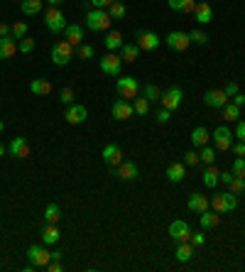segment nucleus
Wrapping results in <instances>:
<instances>
[{"mask_svg": "<svg viewBox=\"0 0 245 272\" xmlns=\"http://www.w3.org/2000/svg\"><path fill=\"white\" fill-rule=\"evenodd\" d=\"M221 110H223V118H226V120H240V108H238L235 103H226Z\"/></svg>", "mask_w": 245, "mask_h": 272, "instance_id": "36", "label": "nucleus"}, {"mask_svg": "<svg viewBox=\"0 0 245 272\" xmlns=\"http://www.w3.org/2000/svg\"><path fill=\"white\" fill-rule=\"evenodd\" d=\"M233 177H235L233 172H221V182H223V184H231Z\"/></svg>", "mask_w": 245, "mask_h": 272, "instance_id": "57", "label": "nucleus"}, {"mask_svg": "<svg viewBox=\"0 0 245 272\" xmlns=\"http://www.w3.org/2000/svg\"><path fill=\"white\" fill-rule=\"evenodd\" d=\"M133 108H135L137 115H147V113H150V101H147L145 96H142V98L137 96V98H135V103H133Z\"/></svg>", "mask_w": 245, "mask_h": 272, "instance_id": "38", "label": "nucleus"}, {"mask_svg": "<svg viewBox=\"0 0 245 272\" xmlns=\"http://www.w3.org/2000/svg\"><path fill=\"white\" fill-rule=\"evenodd\" d=\"M135 44L142 49V52H155L160 44H162V37L157 35V32H152V29H140L135 35Z\"/></svg>", "mask_w": 245, "mask_h": 272, "instance_id": "6", "label": "nucleus"}, {"mask_svg": "<svg viewBox=\"0 0 245 272\" xmlns=\"http://www.w3.org/2000/svg\"><path fill=\"white\" fill-rule=\"evenodd\" d=\"M204 103L211 106V108H223V106L228 103V96H226L223 88H211V91L204 94Z\"/></svg>", "mask_w": 245, "mask_h": 272, "instance_id": "16", "label": "nucleus"}, {"mask_svg": "<svg viewBox=\"0 0 245 272\" xmlns=\"http://www.w3.org/2000/svg\"><path fill=\"white\" fill-rule=\"evenodd\" d=\"M181 162L187 164V167H196V164L201 162V157H199V152L196 150H189V152H184V155H181Z\"/></svg>", "mask_w": 245, "mask_h": 272, "instance_id": "41", "label": "nucleus"}, {"mask_svg": "<svg viewBox=\"0 0 245 272\" xmlns=\"http://www.w3.org/2000/svg\"><path fill=\"white\" fill-rule=\"evenodd\" d=\"M108 15L113 17V20H122V17L128 15V8H125L122 3H113V5L108 8Z\"/></svg>", "mask_w": 245, "mask_h": 272, "instance_id": "39", "label": "nucleus"}, {"mask_svg": "<svg viewBox=\"0 0 245 272\" xmlns=\"http://www.w3.org/2000/svg\"><path fill=\"white\" fill-rule=\"evenodd\" d=\"M235 137L245 142V120H238V128H235Z\"/></svg>", "mask_w": 245, "mask_h": 272, "instance_id": "52", "label": "nucleus"}, {"mask_svg": "<svg viewBox=\"0 0 245 272\" xmlns=\"http://www.w3.org/2000/svg\"><path fill=\"white\" fill-rule=\"evenodd\" d=\"M5 152H8V150H5V145L0 142V157H5Z\"/></svg>", "mask_w": 245, "mask_h": 272, "instance_id": "60", "label": "nucleus"}, {"mask_svg": "<svg viewBox=\"0 0 245 272\" xmlns=\"http://www.w3.org/2000/svg\"><path fill=\"white\" fill-rule=\"evenodd\" d=\"M189 243L194 245V248H204V245H206V235H204V231H201V228H199V231H191Z\"/></svg>", "mask_w": 245, "mask_h": 272, "instance_id": "42", "label": "nucleus"}, {"mask_svg": "<svg viewBox=\"0 0 245 272\" xmlns=\"http://www.w3.org/2000/svg\"><path fill=\"white\" fill-rule=\"evenodd\" d=\"M194 17L199 25H208L213 20V8L208 3H196V10H194Z\"/></svg>", "mask_w": 245, "mask_h": 272, "instance_id": "21", "label": "nucleus"}, {"mask_svg": "<svg viewBox=\"0 0 245 272\" xmlns=\"http://www.w3.org/2000/svg\"><path fill=\"white\" fill-rule=\"evenodd\" d=\"M64 40H67L71 47H79V44H83V29L79 27V25H67Z\"/></svg>", "mask_w": 245, "mask_h": 272, "instance_id": "26", "label": "nucleus"}, {"mask_svg": "<svg viewBox=\"0 0 245 272\" xmlns=\"http://www.w3.org/2000/svg\"><path fill=\"white\" fill-rule=\"evenodd\" d=\"M115 177L122 179V182H133V179L140 177V167L135 162H125L122 160L118 167H115Z\"/></svg>", "mask_w": 245, "mask_h": 272, "instance_id": "13", "label": "nucleus"}, {"mask_svg": "<svg viewBox=\"0 0 245 272\" xmlns=\"http://www.w3.org/2000/svg\"><path fill=\"white\" fill-rule=\"evenodd\" d=\"M88 118V108L86 106H81V103H71L67 110V123H71V125H79V123H83Z\"/></svg>", "mask_w": 245, "mask_h": 272, "instance_id": "18", "label": "nucleus"}, {"mask_svg": "<svg viewBox=\"0 0 245 272\" xmlns=\"http://www.w3.org/2000/svg\"><path fill=\"white\" fill-rule=\"evenodd\" d=\"M91 5H94L96 10H106V8H110L113 5V0H88Z\"/></svg>", "mask_w": 245, "mask_h": 272, "instance_id": "50", "label": "nucleus"}, {"mask_svg": "<svg viewBox=\"0 0 245 272\" xmlns=\"http://www.w3.org/2000/svg\"><path fill=\"white\" fill-rule=\"evenodd\" d=\"M181 101H184V91L179 88V86H172V88H167L162 94V108L167 110H177L179 106H181Z\"/></svg>", "mask_w": 245, "mask_h": 272, "instance_id": "11", "label": "nucleus"}, {"mask_svg": "<svg viewBox=\"0 0 245 272\" xmlns=\"http://www.w3.org/2000/svg\"><path fill=\"white\" fill-rule=\"evenodd\" d=\"M211 137H213V145H216V150H221V152L231 150V145H233L231 128H226V125H218L216 130L211 133Z\"/></svg>", "mask_w": 245, "mask_h": 272, "instance_id": "10", "label": "nucleus"}, {"mask_svg": "<svg viewBox=\"0 0 245 272\" xmlns=\"http://www.w3.org/2000/svg\"><path fill=\"white\" fill-rule=\"evenodd\" d=\"M17 54V40L15 37H0V59H13Z\"/></svg>", "mask_w": 245, "mask_h": 272, "instance_id": "23", "label": "nucleus"}, {"mask_svg": "<svg viewBox=\"0 0 245 272\" xmlns=\"http://www.w3.org/2000/svg\"><path fill=\"white\" fill-rule=\"evenodd\" d=\"M231 150L235 152V157H245V142H240V140H238V142H233Z\"/></svg>", "mask_w": 245, "mask_h": 272, "instance_id": "51", "label": "nucleus"}, {"mask_svg": "<svg viewBox=\"0 0 245 272\" xmlns=\"http://www.w3.org/2000/svg\"><path fill=\"white\" fill-rule=\"evenodd\" d=\"M0 37H13V27L3 22V25H0Z\"/></svg>", "mask_w": 245, "mask_h": 272, "instance_id": "56", "label": "nucleus"}, {"mask_svg": "<svg viewBox=\"0 0 245 272\" xmlns=\"http://www.w3.org/2000/svg\"><path fill=\"white\" fill-rule=\"evenodd\" d=\"M98 67H101L103 74H108V76H113V79H118V76H120V71H122V59H120V54L108 52V54L98 62Z\"/></svg>", "mask_w": 245, "mask_h": 272, "instance_id": "7", "label": "nucleus"}, {"mask_svg": "<svg viewBox=\"0 0 245 272\" xmlns=\"http://www.w3.org/2000/svg\"><path fill=\"white\" fill-rule=\"evenodd\" d=\"M8 155H10V157H17V160L29 157L27 140H25V137H13V140H10V145H8Z\"/></svg>", "mask_w": 245, "mask_h": 272, "instance_id": "14", "label": "nucleus"}, {"mask_svg": "<svg viewBox=\"0 0 245 272\" xmlns=\"http://www.w3.org/2000/svg\"><path fill=\"white\" fill-rule=\"evenodd\" d=\"M110 22H113V17L108 15V10H96L94 8L86 13V27L91 32H108Z\"/></svg>", "mask_w": 245, "mask_h": 272, "instance_id": "1", "label": "nucleus"}, {"mask_svg": "<svg viewBox=\"0 0 245 272\" xmlns=\"http://www.w3.org/2000/svg\"><path fill=\"white\" fill-rule=\"evenodd\" d=\"M235 177H243L245 179V157H235V162H233V169H231Z\"/></svg>", "mask_w": 245, "mask_h": 272, "instance_id": "45", "label": "nucleus"}, {"mask_svg": "<svg viewBox=\"0 0 245 272\" xmlns=\"http://www.w3.org/2000/svg\"><path fill=\"white\" fill-rule=\"evenodd\" d=\"M187 177V164L184 162H172L167 167V179L172 182V184H179V182H184Z\"/></svg>", "mask_w": 245, "mask_h": 272, "instance_id": "20", "label": "nucleus"}, {"mask_svg": "<svg viewBox=\"0 0 245 272\" xmlns=\"http://www.w3.org/2000/svg\"><path fill=\"white\" fill-rule=\"evenodd\" d=\"M142 96H145L150 103H160V101H162V91H160L155 83H147V86L142 88Z\"/></svg>", "mask_w": 245, "mask_h": 272, "instance_id": "34", "label": "nucleus"}, {"mask_svg": "<svg viewBox=\"0 0 245 272\" xmlns=\"http://www.w3.org/2000/svg\"><path fill=\"white\" fill-rule=\"evenodd\" d=\"M208 140H211V135H208V130H206L204 125H199V128L191 130V145H194L196 150H201Z\"/></svg>", "mask_w": 245, "mask_h": 272, "instance_id": "27", "label": "nucleus"}, {"mask_svg": "<svg viewBox=\"0 0 245 272\" xmlns=\"http://www.w3.org/2000/svg\"><path fill=\"white\" fill-rule=\"evenodd\" d=\"M137 56H140V47H137V44H125V42H122V47H120V59L122 62L133 64V62H137Z\"/></svg>", "mask_w": 245, "mask_h": 272, "instance_id": "31", "label": "nucleus"}, {"mask_svg": "<svg viewBox=\"0 0 245 272\" xmlns=\"http://www.w3.org/2000/svg\"><path fill=\"white\" fill-rule=\"evenodd\" d=\"M223 91H226V96H228V98H233V96L238 94V86H235L233 81H228L226 86H223Z\"/></svg>", "mask_w": 245, "mask_h": 272, "instance_id": "53", "label": "nucleus"}, {"mask_svg": "<svg viewBox=\"0 0 245 272\" xmlns=\"http://www.w3.org/2000/svg\"><path fill=\"white\" fill-rule=\"evenodd\" d=\"M29 91L35 96H49L52 94V83L47 81V79H32L29 81Z\"/></svg>", "mask_w": 245, "mask_h": 272, "instance_id": "28", "label": "nucleus"}, {"mask_svg": "<svg viewBox=\"0 0 245 272\" xmlns=\"http://www.w3.org/2000/svg\"><path fill=\"white\" fill-rule=\"evenodd\" d=\"M177 260L179 262H191V258H194V245L189 243V240H181V243L177 245Z\"/></svg>", "mask_w": 245, "mask_h": 272, "instance_id": "30", "label": "nucleus"}, {"mask_svg": "<svg viewBox=\"0 0 245 272\" xmlns=\"http://www.w3.org/2000/svg\"><path fill=\"white\" fill-rule=\"evenodd\" d=\"M199 221H201V228H216L221 223V214L218 211H204V214H199Z\"/></svg>", "mask_w": 245, "mask_h": 272, "instance_id": "32", "label": "nucleus"}, {"mask_svg": "<svg viewBox=\"0 0 245 272\" xmlns=\"http://www.w3.org/2000/svg\"><path fill=\"white\" fill-rule=\"evenodd\" d=\"M110 113H113V118H115V120H130V118L135 115V108H133V103H130V101L118 98V101L113 103Z\"/></svg>", "mask_w": 245, "mask_h": 272, "instance_id": "12", "label": "nucleus"}, {"mask_svg": "<svg viewBox=\"0 0 245 272\" xmlns=\"http://www.w3.org/2000/svg\"><path fill=\"white\" fill-rule=\"evenodd\" d=\"M103 42H106V49H108V52H118V49L122 47V35L113 29V32H108V35H106V40H103Z\"/></svg>", "mask_w": 245, "mask_h": 272, "instance_id": "33", "label": "nucleus"}, {"mask_svg": "<svg viewBox=\"0 0 245 272\" xmlns=\"http://www.w3.org/2000/svg\"><path fill=\"white\" fill-rule=\"evenodd\" d=\"M115 88H118V94L125 98V101H135L137 96H140V81H137L135 76H118V81H115Z\"/></svg>", "mask_w": 245, "mask_h": 272, "instance_id": "3", "label": "nucleus"}, {"mask_svg": "<svg viewBox=\"0 0 245 272\" xmlns=\"http://www.w3.org/2000/svg\"><path fill=\"white\" fill-rule=\"evenodd\" d=\"M155 118H157V123H160V125H164V123L172 120V110H167V108H162V106H160V110L155 113Z\"/></svg>", "mask_w": 245, "mask_h": 272, "instance_id": "48", "label": "nucleus"}, {"mask_svg": "<svg viewBox=\"0 0 245 272\" xmlns=\"http://www.w3.org/2000/svg\"><path fill=\"white\" fill-rule=\"evenodd\" d=\"M169 235H172L177 243H181V240H189V238H191L189 223H187V221H181V218H179V221H172V223H169Z\"/></svg>", "mask_w": 245, "mask_h": 272, "instance_id": "15", "label": "nucleus"}, {"mask_svg": "<svg viewBox=\"0 0 245 272\" xmlns=\"http://www.w3.org/2000/svg\"><path fill=\"white\" fill-rule=\"evenodd\" d=\"M164 44H167L172 52H187L191 44V37L187 32H169V35L164 37Z\"/></svg>", "mask_w": 245, "mask_h": 272, "instance_id": "9", "label": "nucleus"}, {"mask_svg": "<svg viewBox=\"0 0 245 272\" xmlns=\"http://www.w3.org/2000/svg\"><path fill=\"white\" fill-rule=\"evenodd\" d=\"M47 270H49V272H62V262H59V260H49Z\"/></svg>", "mask_w": 245, "mask_h": 272, "instance_id": "55", "label": "nucleus"}, {"mask_svg": "<svg viewBox=\"0 0 245 272\" xmlns=\"http://www.w3.org/2000/svg\"><path fill=\"white\" fill-rule=\"evenodd\" d=\"M44 25H47V29H49L52 35H59V32L67 29V17H64V13H62L59 8H49V10L44 13Z\"/></svg>", "mask_w": 245, "mask_h": 272, "instance_id": "4", "label": "nucleus"}, {"mask_svg": "<svg viewBox=\"0 0 245 272\" xmlns=\"http://www.w3.org/2000/svg\"><path fill=\"white\" fill-rule=\"evenodd\" d=\"M47 3H49V5H52V8H59V5H62V3H64V0H47Z\"/></svg>", "mask_w": 245, "mask_h": 272, "instance_id": "59", "label": "nucleus"}, {"mask_svg": "<svg viewBox=\"0 0 245 272\" xmlns=\"http://www.w3.org/2000/svg\"><path fill=\"white\" fill-rule=\"evenodd\" d=\"M13 37H15V40L27 37V22H15V25H13Z\"/></svg>", "mask_w": 245, "mask_h": 272, "instance_id": "46", "label": "nucleus"}, {"mask_svg": "<svg viewBox=\"0 0 245 272\" xmlns=\"http://www.w3.org/2000/svg\"><path fill=\"white\" fill-rule=\"evenodd\" d=\"M167 5L174 13H181V15H194V10H196V0H167Z\"/></svg>", "mask_w": 245, "mask_h": 272, "instance_id": "24", "label": "nucleus"}, {"mask_svg": "<svg viewBox=\"0 0 245 272\" xmlns=\"http://www.w3.org/2000/svg\"><path fill=\"white\" fill-rule=\"evenodd\" d=\"M59 238H62V233L56 228V223H44V228H42V243L44 245H56L59 243Z\"/></svg>", "mask_w": 245, "mask_h": 272, "instance_id": "22", "label": "nucleus"}, {"mask_svg": "<svg viewBox=\"0 0 245 272\" xmlns=\"http://www.w3.org/2000/svg\"><path fill=\"white\" fill-rule=\"evenodd\" d=\"M201 179H204V187H208V189H216L218 182H221V169H216L213 164H206Z\"/></svg>", "mask_w": 245, "mask_h": 272, "instance_id": "25", "label": "nucleus"}, {"mask_svg": "<svg viewBox=\"0 0 245 272\" xmlns=\"http://www.w3.org/2000/svg\"><path fill=\"white\" fill-rule=\"evenodd\" d=\"M76 54L81 56V59H94L96 49L91 47V44H79V47H76Z\"/></svg>", "mask_w": 245, "mask_h": 272, "instance_id": "44", "label": "nucleus"}, {"mask_svg": "<svg viewBox=\"0 0 245 272\" xmlns=\"http://www.w3.org/2000/svg\"><path fill=\"white\" fill-rule=\"evenodd\" d=\"M231 103H235L238 108H243V106H245V96L240 94V91H238V94H235V96L231 98Z\"/></svg>", "mask_w": 245, "mask_h": 272, "instance_id": "54", "label": "nucleus"}, {"mask_svg": "<svg viewBox=\"0 0 245 272\" xmlns=\"http://www.w3.org/2000/svg\"><path fill=\"white\" fill-rule=\"evenodd\" d=\"M42 8H44V0H22V3H20V10L25 15H29V17L40 15Z\"/></svg>", "mask_w": 245, "mask_h": 272, "instance_id": "29", "label": "nucleus"}, {"mask_svg": "<svg viewBox=\"0 0 245 272\" xmlns=\"http://www.w3.org/2000/svg\"><path fill=\"white\" fill-rule=\"evenodd\" d=\"M196 3H208V0H196Z\"/></svg>", "mask_w": 245, "mask_h": 272, "instance_id": "62", "label": "nucleus"}, {"mask_svg": "<svg viewBox=\"0 0 245 272\" xmlns=\"http://www.w3.org/2000/svg\"><path fill=\"white\" fill-rule=\"evenodd\" d=\"M59 218H62V208L56 204H49L44 208V223H59Z\"/></svg>", "mask_w": 245, "mask_h": 272, "instance_id": "35", "label": "nucleus"}, {"mask_svg": "<svg viewBox=\"0 0 245 272\" xmlns=\"http://www.w3.org/2000/svg\"><path fill=\"white\" fill-rule=\"evenodd\" d=\"M62 255H64L62 250H52V260H62Z\"/></svg>", "mask_w": 245, "mask_h": 272, "instance_id": "58", "label": "nucleus"}, {"mask_svg": "<svg viewBox=\"0 0 245 272\" xmlns=\"http://www.w3.org/2000/svg\"><path fill=\"white\" fill-rule=\"evenodd\" d=\"M74 49H76V47H71L67 40L56 42L54 47H52V62H54L56 67H69V64H71V56H74Z\"/></svg>", "mask_w": 245, "mask_h": 272, "instance_id": "5", "label": "nucleus"}, {"mask_svg": "<svg viewBox=\"0 0 245 272\" xmlns=\"http://www.w3.org/2000/svg\"><path fill=\"white\" fill-rule=\"evenodd\" d=\"M74 98H76V94H74V88H69V86L59 91V101H62L64 106H71V103H74Z\"/></svg>", "mask_w": 245, "mask_h": 272, "instance_id": "43", "label": "nucleus"}, {"mask_svg": "<svg viewBox=\"0 0 245 272\" xmlns=\"http://www.w3.org/2000/svg\"><path fill=\"white\" fill-rule=\"evenodd\" d=\"M0 25H3V20H0Z\"/></svg>", "mask_w": 245, "mask_h": 272, "instance_id": "63", "label": "nucleus"}, {"mask_svg": "<svg viewBox=\"0 0 245 272\" xmlns=\"http://www.w3.org/2000/svg\"><path fill=\"white\" fill-rule=\"evenodd\" d=\"M17 52H22V54L35 52V40H32V37H22V40H17Z\"/></svg>", "mask_w": 245, "mask_h": 272, "instance_id": "40", "label": "nucleus"}, {"mask_svg": "<svg viewBox=\"0 0 245 272\" xmlns=\"http://www.w3.org/2000/svg\"><path fill=\"white\" fill-rule=\"evenodd\" d=\"M211 208L218 211V214H228V211H235L238 208V194L233 191H221L211 199Z\"/></svg>", "mask_w": 245, "mask_h": 272, "instance_id": "2", "label": "nucleus"}, {"mask_svg": "<svg viewBox=\"0 0 245 272\" xmlns=\"http://www.w3.org/2000/svg\"><path fill=\"white\" fill-rule=\"evenodd\" d=\"M3 128H5V125H3V120H0V133H3Z\"/></svg>", "mask_w": 245, "mask_h": 272, "instance_id": "61", "label": "nucleus"}, {"mask_svg": "<svg viewBox=\"0 0 245 272\" xmlns=\"http://www.w3.org/2000/svg\"><path fill=\"white\" fill-rule=\"evenodd\" d=\"M231 187L233 194H240V191H245V179L243 177H233V182L228 184Z\"/></svg>", "mask_w": 245, "mask_h": 272, "instance_id": "49", "label": "nucleus"}, {"mask_svg": "<svg viewBox=\"0 0 245 272\" xmlns=\"http://www.w3.org/2000/svg\"><path fill=\"white\" fill-rule=\"evenodd\" d=\"M216 147H206V145H204V147H201V150H199V157H201V162H204V164H213V162H216Z\"/></svg>", "mask_w": 245, "mask_h": 272, "instance_id": "37", "label": "nucleus"}, {"mask_svg": "<svg viewBox=\"0 0 245 272\" xmlns=\"http://www.w3.org/2000/svg\"><path fill=\"white\" fill-rule=\"evenodd\" d=\"M27 260L35 265V267H47L49 260H52V253L47 250V245H29L27 248Z\"/></svg>", "mask_w": 245, "mask_h": 272, "instance_id": "8", "label": "nucleus"}, {"mask_svg": "<svg viewBox=\"0 0 245 272\" xmlns=\"http://www.w3.org/2000/svg\"><path fill=\"white\" fill-rule=\"evenodd\" d=\"M187 206H189V211H194V214H204V211H208L211 201H208L206 196H201L199 191H194V194H189V201H187Z\"/></svg>", "mask_w": 245, "mask_h": 272, "instance_id": "19", "label": "nucleus"}, {"mask_svg": "<svg viewBox=\"0 0 245 272\" xmlns=\"http://www.w3.org/2000/svg\"><path fill=\"white\" fill-rule=\"evenodd\" d=\"M103 162L115 169V167L122 162V150H120V145H115V142L106 145V147H103Z\"/></svg>", "mask_w": 245, "mask_h": 272, "instance_id": "17", "label": "nucleus"}, {"mask_svg": "<svg viewBox=\"0 0 245 272\" xmlns=\"http://www.w3.org/2000/svg\"><path fill=\"white\" fill-rule=\"evenodd\" d=\"M189 37H191L194 44H206V42H208V37H206L204 29H194V32H189Z\"/></svg>", "mask_w": 245, "mask_h": 272, "instance_id": "47", "label": "nucleus"}]
</instances>
